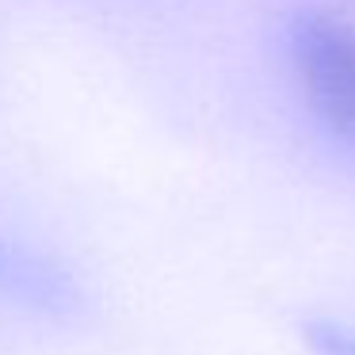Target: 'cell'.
Segmentation results:
<instances>
[{"instance_id":"cell-1","label":"cell","mask_w":355,"mask_h":355,"mask_svg":"<svg viewBox=\"0 0 355 355\" xmlns=\"http://www.w3.org/2000/svg\"><path fill=\"white\" fill-rule=\"evenodd\" d=\"M291 58L306 100L344 141H355V27L306 12L291 27Z\"/></svg>"},{"instance_id":"cell-2","label":"cell","mask_w":355,"mask_h":355,"mask_svg":"<svg viewBox=\"0 0 355 355\" xmlns=\"http://www.w3.org/2000/svg\"><path fill=\"white\" fill-rule=\"evenodd\" d=\"M0 306L42 321H73L85 309V291L54 256L0 241Z\"/></svg>"},{"instance_id":"cell-3","label":"cell","mask_w":355,"mask_h":355,"mask_svg":"<svg viewBox=\"0 0 355 355\" xmlns=\"http://www.w3.org/2000/svg\"><path fill=\"white\" fill-rule=\"evenodd\" d=\"M306 340L317 355H355V329L332 321H309L306 324Z\"/></svg>"}]
</instances>
